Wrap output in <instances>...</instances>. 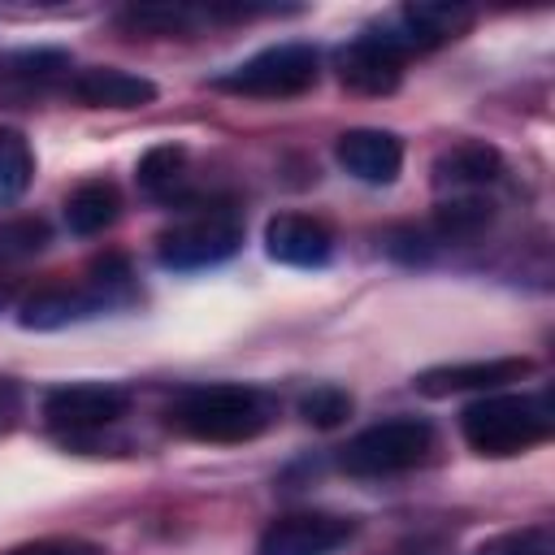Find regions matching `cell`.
Returning a JSON list of instances; mask_svg holds the SVG:
<instances>
[{
    "mask_svg": "<svg viewBox=\"0 0 555 555\" xmlns=\"http://www.w3.org/2000/svg\"><path fill=\"white\" fill-rule=\"evenodd\" d=\"M169 425L199 442H247L269 425V408L251 386H195L169 408Z\"/></svg>",
    "mask_w": 555,
    "mask_h": 555,
    "instance_id": "cell-2",
    "label": "cell"
},
{
    "mask_svg": "<svg viewBox=\"0 0 555 555\" xmlns=\"http://www.w3.org/2000/svg\"><path fill=\"white\" fill-rule=\"evenodd\" d=\"M126 403H130V395L113 382H69V386L48 390L43 416L61 438H87V434H100L113 421H121Z\"/></svg>",
    "mask_w": 555,
    "mask_h": 555,
    "instance_id": "cell-7",
    "label": "cell"
},
{
    "mask_svg": "<svg viewBox=\"0 0 555 555\" xmlns=\"http://www.w3.org/2000/svg\"><path fill=\"white\" fill-rule=\"evenodd\" d=\"M264 251L278 264L291 269H321L334 251V234L325 230V221L304 217V212H278L264 225Z\"/></svg>",
    "mask_w": 555,
    "mask_h": 555,
    "instance_id": "cell-13",
    "label": "cell"
},
{
    "mask_svg": "<svg viewBox=\"0 0 555 555\" xmlns=\"http://www.w3.org/2000/svg\"><path fill=\"white\" fill-rule=\"evenodd\" d=\"M473 4H460V0H412L399 9V35L382 30L403 56L412 48H434V43H447L455 35H464L473 26Z\"/></svg>",
    "mask_w": 555,
    "mask_h": 555,
    "instance_id": "cell-10",
    "label": "cell"
},
{
    "mask_svg": "<svg viewBox=\"0 0 555 555\" xmlns=\"http://www.w3.org/2000/svg\"><path fill=\"white\" fill-rule=\"evenodd\" d=\"M48 243V230H43V221H9V225H0V256H30V251H39Z\"/></svg>",
    "mask_w": 555,
    "mask_h": 555,
    "instance_id": "cell-23",
    "label": "cell"
},
{
    "mask_svg": "<svg viewBox=\"0 0 555 555\" xmlns=\"http://www.w3.org/2000/svg\"><path fill=\"white\" fill-rule=\"evenodd\" d=\"M334 156L351 178H360L369 186H386L403 169V143L390 130H373V126L343 130L334 143Z\"/></svg>",
    "mask_w": 555,
    "mask_h": 555,
    "instance_id": "cell-11",
    "label": "cell"
},
{
    "mask_svg": "<svg viewBox=\"0 0 555 555\" xmlns=\"http://www.w3.org/2000/svg\"><path fill=\"white\" fill-rule=\"evenodd\" d=\"M351 538H356V520L351 516L291 512V516H278L260 533L256 555H338Z\"/></svg>",
    "mask_w": 555,
    "mask_h": 555,
    "instance_id": "cell-8",
    "label": "cell"
},
{
    "mask_svg": "<svg viewBox=\"0 0 555 555\" xmlns=\"http://www.w3.org/2000/svg\"><path fill=\"white\" fill-rule=\"evenodd\" d=\"M139 191L152 199H173L186 186V147L182 143H156L139 156Z\"/></svg>",
    "mask_w": 555,
    "mask_h": 555,
    "instance_id": "cell-17",
    "label": "cell"
},
{
    "mask_svg": "<svg viewBox=\"0 0 555 555\" xmlns=\"http://www.w3.org/2000/svg\"><path fill=\"white\" fill-rule=\"evenodd\" d=\"M195 22V13L186 4H130L121 13V30L130 35H147V39H160V35H186Z\"/></svg>",
    "mask_w": 555,
    "mask_h": 555,
    "instance_id": "cell-19",
    "label": "cell"
},
{
    "mask_svg": "<svg viewBox=\"0 0 555 555\" xmlns=\"http://www.w3.org/2000/svg\"><path fill=\"white\" fill-rule=\"evenodd\" d=\"M533 364L525 356H494V360H464V364H438L416 377V390L429 399L460 395V390H499L507 382H520Z\"/></svg>",
    "mask_w": 555,
    "mask_h": 555,
    "instance_id": "cell-12",
    "label": "cell"
},
{
    "mask_svg": "<svg viewBox=\"0 0 555 555\" xmlns=\"http://www.w3.org/2000/svg\"><path fill=\"white\" fill-rule=\"evenodd\" d=\"M429 447H434L429 421H421V416H390V421H377V425L360 429L343 447L338 464L351 477H390V473L416 468L429 455Z\"/></svg>",
    "mask_w": 555,
    "mask_h": 555,
    "instance_id": "cell-5",
    "label": "cell"
},
{
    "mask_svg": "<svg viewBox=\"0 0 555 555\" xmlns=\"http://www.w3.org/2000/svg\"><path fill=\"white\" fill-rule=\"evenodd\" d=\"M61 65H65L61 52H22V56H13L4 65V78H22L30 87V82H48L52 69H61Z\"/></svg>",
    "mask_w": 555,
    "mask_h": 555,
    "instance_id": "cell-24",
    "label": "cell"
},
{
    "mask_svg": "<svg viewBox=\"0 0 555 555\" xmlns=\"http://www.w3.org/2000/svg\"><path fill=\"white\" fill-rule=\"evenodd\" d=\"M74 100H82L87 108H143L156 100V82L117 65H87L74 74L69 82Z\"/></svg>",
    "mask_w": 555,
    "mask_h": 555,
    "instance_id": "cell-15",
    "label": "cell"
},
{
    "mask_svg": "<svg viewBox=\"0 0 555 555\" xmlns=\"http://www.w3.org/2000/svg\"><path fill=\"white\" fill-rule=\"evenodd\" d=\"M490 217H494V208H490V199H481V195H451V199H442L438 212H434V221H438V230H442L447 238H468V234L486 230Z\"/></svg>",
    "mask_w": 555,
    "mask_h": 555,
    "instance_id": "cell-20",
    "label": "cell"
},
{
    "mask_svg": "<svg viewBox=\"0 0 555 555\" xmlns=\"http://www.w3.org/2000/svg\"><path fill=\"white\" fill-rule=\"evenodd\" d=\"M317 74H321V56L312 43H273V48L247 56L243 65L225 69L217 78V87L234 91V95L286 100V95H304L308 87H317Z\"/></svg>",
    "mask_w": 555,
    "mask_h": 555,
    "instance_id": "cell-6",
    "label": "cell"
},
{
    "mask_svg": "<svg viewBox=\"0 0 555 555\" xmlns=\"http://www.w3.org/2000/svg\"><path fill=\"white\" fill-rule=\"evenodd\" d=\"M0 425H4V416H0Z\"/></svg>",
    "mask_w": 555,
    "mask_h": 555,
    "instance_id": "cell-26",
    "label": "cell"
},
{
    "mask_svg": "<svg viewBox=\"0 0 555 555\" xmlns=\"http://www.w3.org/2000/svg\"><path fill=\"white\" fill-rule=\"evenodd\" d=\"M30 173H35V156L26 134L0 126V204H13L30 186Z\"/></svg>",
    "mask_w": 555,
    "mask_h": 555,
    "instance_id": "cell-18",
    "label": "cell"
},
{
    "mask_svg": "<svg viewBox=\"0 0 555 555\" xmlns=\"http://www.w3.org/2000/svg\"><path fill=\"white\" fill-rule=\"evenodd\" d=\"M299 416L317 429H334L351 416V395L343 386H312L304 399H299Z\"/></svg>",
    "mask_w": 555,
    "mask_h": 555,
    "instance_id": "cell-21",
    "label": "cell"
},
{
    "mask_svg": "<svg viewBox=\"0 0 555 555\" xmlns=\"http://www.w3.org/2000/svg\"><path fill=\"white\" fill-rule=\"evenodd\" d=\"M477 555H555V538L546 525H525V529H507L494 533L477 546Z\"/></svg>",
    "mask_w": 555,
    "mask_h": 555,
    "instance_id": "cell-22",
    "label": "cell"
},
{
    "mask_svg": "<svg viewBox=\"0 0 555 555\" xmlns=\"http://www.w3.org/2000/svg\"><path fill=\"white\" fill-rule=\"evenodd\" d=\"M117 212H121V195L104 178H91V182L74 186V195L65 199V221H69L74 234H100L117 221Z\"/></svg>",
    "mask_w": 555,
    "mask_h": 555,
    "instance_id": "cell-16",
    "label": "cell"
},
{
    "mask_svg": "<svg viewBox=\"0 0 555 555\" xmlns=\"http://www.w3.org/2000/svg\"><path fill=\"white\" fill-rule=\"evenodd\" d=\"M555 429V412L546 395H529V390H494L473 399L460 412V434L477 455L490 460H507L520 451H533L538 442H546Z\"/></svg>",
    "mask_w": 555,
    "mask_h": 555,
    "instance_id": "cell-1",
    "label": "cell"
},
{
    "mask_svg": "<svg viewBox=\"0 0 555 555\" xmlns=\"http://www.w3.org/2000/svg\"><path fill=\"white\" fill-rule=\"evenodd\" d=\"M4 555H100L91 542H78V538H43V542H26V546H13Z\"/></svg>",
    "mask_w": 555,
    "mask_h": 555,
    "instance_id": "cell-25",
    "label": "cell"
},
{
    "mask_svg": "<svg viewBox=\"0 0 555 555\" xmlns=\"http://www.w3.org/2000/svg\"><path fill=\"white\" fill-rule=\"evenodd\" d=\"M243 243V217L234 204H208L160 230L156 256L165 269H208L238 251Z\"/></svg>",
    "mask_w": 555,
    "mask_h": 555,
    "instance_id": "cell-3",
    "label": "cell"
},
{
    "mask_svg": "<svg viewBox=\"0 0 555 555\" xmlns=\"http://www.w3.org/2000/svg\"><path fill=\"white\" fill-rule=\"evenodd\" d=\"M121 299H130V273L113 256V260L95 264L91 282H82V286H43V291H35L22 304L17 321L26 330H61V325L87 321V317H95V312H104Z\"/></svg>",
    "mask_w": 555,
    "mask_h": 555,
    "instance_id": "cell-4",
    "label": "cell"
},
{
    "mask_svg": "<svg viewBox=\"0 0 555 555\" xmlns=\"http://www.w3.org/2000/svg\"><path fill=\"white\" fill-rule=\"evenodd\" d=\"M338 78L360 95H390L403 78V52L382 30L360 35L338 52Z\"/></svg>",
    "mask_w": 555,
    "mask_h": 555,
    "instance_id": "cell-9",
    "label": "cell"
},
{
    "mask_svg": "<svg viewBox=\"0 0 555 555\" xmlns=\"http://www.w3.org/2000/svg\"><path fill=\"white\" fill-rule=\"evenodd\" d=\"M499 178H503V156L481 139H464L434 160V186L451 195H481Z\"/></svg>",
    "mask_w": 555,
    "mask_h": 555,
    "instance_id": "cell-14",
    "label": "cell"
}]
</instances>
